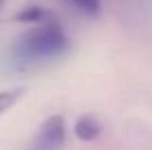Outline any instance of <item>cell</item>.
Returning a JSON list of instances; mask_svg holds the SVG:
<instances>
[{
    "label": "cell",
    "instance_id": "cell-6",
    "mask_svg": "<svg viewBox=\"0 0 152 150\" xmlns=\"http://www.w3.org/2000/svg\"><path fill=\"white\" fill-rule=\"evenodd\" d=\"M22 89H18V86H15V89H2L0 91V115H2V113H7L9 108H11L15 102L20 100V97H22Z\"/></svg>",
    "mask_w": 152,
    "mask_h": 150
},
{
    "label": "cell",
    "instance_id": "cell-2",
    "mask_svg": "<svg viewBox=\"0 0 152 150\" xmlns=\"http://www.w3.org/2000/svg\"><path fill=\"white\" fill-rule=\"evenodd\" d=\"M66 143V121L62 115H51L40 124L24 150H62Z\"/></svg>",
    "mask_w": 152,
    "mask_h": 150
},
{
    "label": "cell",
    "instance_id": "cell-5",
    "mask_svg": "<svg viewBox=\"0 0 152 150\" xmlns=\"http://www.w3.org/2000/svg\"><path fill=\"white\" fill-rule=\"evenodd\" d=\"M69 2H71L80 13L91 15V18H95V15L102 13V0H69Z\"/></svg>",
    "mask_w": 152,
    "mask_h": 150
},
{
    "label": "cell",
    "instance_id": "cell-3",
    "mask_svg": "<svg viewBox=\"0 0 152 150\" xmlns=\"http://www.w3.org/2000/svg\"><path fill=\"white\" fill-rule=\"evenodd\" d=\"M102 121L97 119L95 115H82V117H77V121H75V135L77 139H82V141H95V139L102 135Z\"/></svg>",
    "mask_w": 152,
    "mask_h": 150
},
{
    "label": "cell",
    "instance_id": "cell-1",
    "mask_svg": "<svg viewBox=\"0 0 152 150\" xmlns=\"http://www.w3.org/2000/svg\"><path fill=\"white\" fill-rule=\"evenodd\" d=\"M71 51V38L53 15L35 22L27 33H22L11 46V60L20 69L57 60Z\"/></svg>",
    "mask_w": 152,
    "mask_h": 150
},
{
    "label": "cell",
    "instance_id": "cell-4",
    "mask_svg": "<svg viewBox=\"0 0 152 150\" xmlns=\"http://www.w3.org/2000/svg\"><path fill=\"white\" fill-rule=\"evenodd\" d=\"M46 15H49V11H46V9L38 7V4H31V7H27L22 13H18V15H15V20H18V22H29V24H35V22H40L42 18H46Z\"/></svg>",
    "mask_w": 152,
    "mask_h": 150
},
{
    "label": "cell",
    "instance_id": "cell-7",
    "mask_svg": "<svg viewBox=\"0 0 152 150\" xmlns=\"http://www.w3.org/2000/svg\"><path fill=\"white\" fill-rule=\"evenodd\" d=\"M0 4H2V0H0Z\"/></svg>",
    "mask_w": 152,
    "mask_h": 150
}]
</instances>
